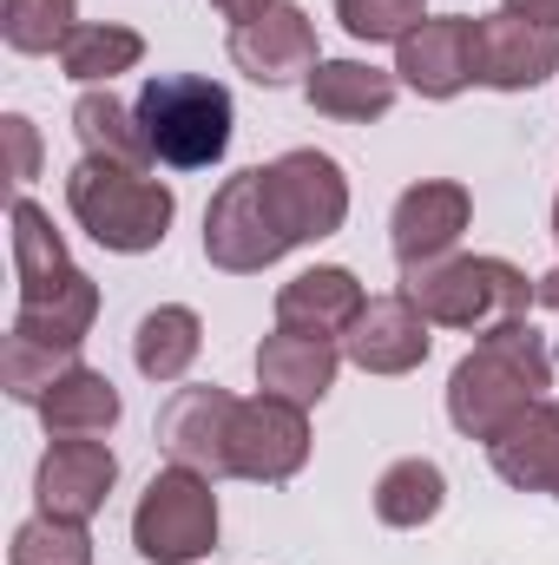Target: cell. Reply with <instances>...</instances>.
<instances>
[{"label":"cell","mask_w":559,"mask_h":565,"mask_svg":"<svg viewBox=\"0 0 559 565\" xmlns=\"http://www.w3.org/2000/svg\"><path fill=\"white\" fill-rule=\"evenodd\" d=\"M395 79L415 86L421 99H454L474 79V20L467 13H441V20H421L415 33L395 46Z\"/></svg>","instance_id":"2e32d148"},{"label":"cell","mask_w":559,"mask_h":565,"mask_svg":"<svg viewBox=\"0 0 559 565\" xmlns=\"http://www.w3.org/2000/svg\"><path fill=\"white\" fill-rule=\"evenodd\" d=\"M336 20H342L356 40H369V46H376V40H395V46H402L428 13H421V0H336Z\"/></svg>","instance_id":"f1b7e54d"},{"label":"cell","mask_w":559,"mask_h":565,"mask_svg":"<svg viewBox=\"0 0 559 565\" xmlns=\"http://www.w3.org/2000/svg\"><path fill=\"white\" fill-rule=\"evenodd\" d=\"M7 565H93V540H86V520H60V513H33L20 533H13V553Z\"/></svg>","instance_id":"4316f807"},{"label":"cell","mask_w":559,"mask_h":565,"mask_svg":"<svg viewBox=\"0 0 559 565\" xmlns=\"http://www.w3.org/2000/svg\"><path fill=\"white\" fill-rule=\"evenodd\" d=\"M553 237H559V204H553Z\"/></svg>","instance_id":"836d02e7"},{"label":"cell","mask_w":559,"mask_h":565,"mask_svg":"<svg viewBox=\"0 0 559 565\" xmlns=\"http://www.w3.org/2000/svg\"><path fill=\"white\" fill-rule=\"evenodd\" d=\"M211 7H218V13H224L231 26H244V20H257V13H264L271 0H211Z\"/></svg>","instance_id":"1f68e13d"},{"label":"cell","mask_w":559,"mask_h":565,"mask_svg":"<svg viewBox=\"0 0 559 565\" xmlns=\"http://www.w3.org/2000/svg\"><path fill=\"white\" fill-rule=\"evenodd\" d=\"M73 132L86 145V158H99V164H126V171H145L158 151L145 139L139 126V106H126V99H113V93H86L80 106H73Z\"/></svg>","instance_id":"603a6c76"},{"label":"cell","mask_w":559,"mask_h":565,"mask_svg":"<svg viewBox=\"0 0 559 565\" xmlns=\"http://www.w3.org/2000/svg\"><path fill=\"white\" fill-rule=\"evenodd\" d=\"M540 302L559 316V270H547V277H540Z\"/></svg>","instance_id":"d6a6232c"},{"label":"cell","mask_w":559,"mask_h":565,"mask_svg":"<svg viewBox=\"0 0 559 565\" xmlns=\"http://www.w3.org/2000/svg\"><path fill=\"white\" fill-rule=\"evenodd\" d=\"M139 60H145V40L133 33V26H113V20L73 26L66 46H60V66H66V79H80V86L119 79V73H133Z\"/></svg>","instance_id":"cb8c5ba5"},{"label":"cell","mask_w":559,"mask_h":565,"mask_svg":"<svg viewBox=\"0 0 559 565\" xmlns=\"http://www.w3.org/2000/svg\"><path fill=\"white\" fill-rule=\"evenodd\" d=\"M447 507V473L434 460H395L382 480H376V520L382 526H428L434 513Z\"/></svg>","instance_id":"d4e9b609"},{"label":"cell","mask_w":559,"mask_h":565,"mask_svg":"<svg viewBox=\"0 0 559 565\" xmlns=\"http://www.w3.org/2000/svg\"><path fill=\"white\" fill-rule=\"evenodd\" d=\"M507 13H527L540 26H559V0H507Z\"/></svg>","instance_id":"4dcf8cb0"},{"label":"cell","mask_w":559,"mask_h":565,"mask_svg":"<svg viewBox=\"0 0 559 565\" xmlns=\"http://www.w3.org/2000/svg\"><path fill=\"white\" fill-rule=\"evenodd\" d=\"M553 388V355L540 342L534 322H507L494 335H481L454 375H447V422L467 440H500L527 408H540Z\"/></svg>","instance_id":"6da1fadb"},{"label":"cell","mask_w":559,"mask_h":565,"mask_svg":"<svg viewBox=\"0 0 559 565\" xmlns=\"http://www.w3.org/2000/svg\"><path fill=\"white\" fill-rule=\"evenodd\" d=\"M467 217H474L467 184H454V178H421V184H409V191L395 198V217H389L395 264H402V270H415V264H441V257L461 244Z\"/></svg>","instance_id":"4fadbf2b"},{"label":"cell","mask_w":559,"mask_h":565,"mask_svg":"<svg viewBox=\"0 0 559 565\" xmlns=\"http://www.w3.org/2000/svg\"><path fill=\"white\" fill-rule=\"evenodd\" d=\"M0 132H7V158H13V184H27V178L40 171V132H33V119L7 113V119H0Z\"/></svg>","instance_id":"f546056e"},{"label":"cell","mask_w":559,"mask_h":565,"mask_svg":"<svg viewBox=\"0 0 559 565\" xmlns=\"http://www.w3.org/2000/svg\"><path fill=\"white\" fill-rule=\"evenodd\" d=\"M303 460H309V422L296 402H283V395L238 402V422H231V473L238 480L283 487L289 473H303Z\"/></svg>","instance_id":"8fae6325"},{"label":"cell","mask_w":559,"mask_h":565,"mask_svg":"<svg viewBox=\"0 0 559 565\" xmlns=\"http://www.w3.org/2000/svg\"><path fill=\"white\" fill-rule=\"evenodd\" d=\"M66 204L80 217V231L119 257H139V250H158L171 217H178V198L171 184L145 178V171H126V164H99V158H80L73 178H66Z\"/></svg>","instance_id":"277c9868"},{"label":"cell","mask_w":559,"mask_h":565,"mask_svg":"<svg viewBox=\"0 0 559 565\" xmlns=\"http://www.w3.org/2000/svg\"><path fill=\"white\" fill-rule=\"evenodd\" d=\"M336 362H342L336 335H303V329H283L277 322L257 342V382H264V395H283L296 408H309V402H323L336 388Z\"/></svg>","instance_id":"e0dca14e"},{"label":"cell","mask_w":559,"mask_h":565,"mask_svg":"<svg viewBox=\"0 0 559 565\" xmlns=\"http://www.w3.org/2000/svg\"><path fill=\"white\" fill-rule=\"evenodd\" d=\"M133 546L145 565H191L218 546V493L204 473L191 467H165L151 473L133 513Z\"/></svg>","instance_id":"8992f818"},{"label":"cell","mask_w":559,"mask_h":565,"mask_svg":"<svg viewBox=\"0 0 559 565\" xmlns=\"http://www.w3.org/2000/svg\"><path fill=\"white\" fill-rule=\"evenodd\" d=\"M264 198L277 211L283 237L289 244H316V237H336L342 217H349V178L329 151H283L264 164Z\"/></svg>","instance_id":"ba28073f"},{"label":"cell","mask_w":559,"mask_h":565,"mask_svg":"<svg viewBox=\"0 0 559 565\" xmlns=\"http://www.w3.org/2000/svg\"><path fill=\"white\" fill-rule=\"evenodd\" d=\"M402 296L441 329L494 335L507 322H527V309L540 302V282H527V270H514L507 257H441V264L402 270Z\"/></svg>","instance_id":"3957f363"},{"label":"cell","mask_w":559,"mask_h":565,"mask_svg":"<svg viewBox=\"0 0 559 565\" xmlns=\"http://www.w3.org/2000/svg\"><path fill=\"white\" fill-rule=\"evenodd\" d=\"M119 480V460L106 440L93 434H60L46 454H40V473H33V493H40V513H60V520H93L106 507Z\"/></svg>","instance_id":"9a60e30c"},{"label":"cell","mask_w":559,"mask_h":565,"mask_svg":"<svg viewBox=\"0 0 559 565\" xmlns=\"http://www.w3.org/2000/svg\"><path fill=\"white\" fill-rule=\"evenodd\" d=\"M231 422H238V402L224 388H178L158 408V447L171 467L224 480L231 473Z\"/></svg>","instance_id":"7c38bea8"},{"label":"cell","mask_w":559,"mask_h":565,"mask_svg":"<svg viewBox=\"0 0 559 565\" xmlns=\"http://www.w3.org/2000/svg\"><path fill=\"white\" fill-rule=\"evenodd\" d=\"M362 282L349 277L342 264H316L303 277H289L277 289V322L283 329H303V335H342L362 309Z\"/></svg>","instance_id":"d6986e66"},{"label":"cell","mask_w":559,"mask_h":565,"mask_svg":"<svg viewBox=\"0 0 559 565\" xmlns=\"http://www.w3.org/2000/svg\"><path fill=\"white\" fill-rule=\"evenodd\" d=\"M303 99L323 113V119H342V126H369L395 106V73L369 66V60H323L309 79H303Z\"/></svg>","instance_id":"ffe728a7"},{"label":"cell","mask_w":559,"mask_h":565,"mask_svg":"<svg viewBox=\"0 0 559 565\" xmlns=\"http://www.w3.org/2000/svg\"><path fill=\"white\" fill-rule=\"evenodd\" d=\"M559 73V26L527 13H481L474 20V79L494 93H534Z\"/></svg>","instance_id":"9c48e42d"},{"label":"cell","mask_w":559,"mask_h":565,"mask_svg":"<svg viewBox=\"0 0 559 565\" xmlns=\"http://www.w3.org/2000/svg\"><path fill=\"white\" fill-rule=\"evenodd\" d=\"M198 349H204V322L184 302L145 309L139 329H133V362H139L145 382H184V369L198 362Z\"/></svg>","instance_id":"44dd1931"},{"label":"cell","mask_w":559,"mask_h":565,"mask_svg":"<svg viewBox=\"0 0 559 565\" xmlns=\"http://www.w3.org/2000/svg\"><path fill=\"white\" fill-rule=\"evenodd\" d=\"M487 460L507 487L520 493H553L559 500V402L547 395L540 408H527L500 440H487Z\"/></svg>","instance_id":"ac0fdd59"},{"label":"cell","mask_w":559,"mask_h":565,"mask_svg":"<svg viewBox=\"0 0 559 565\" xmlns=\"http://www.w3.org/2000/svg\"><path fill=\"white\" fill-rule=\"evenodd\" d=\"M139 126L165 164L204 171L231 151V93L204 73H158L139 93Z\"/></svg>","instance_id":"5b68a950"},{"label":"cell","mask_w":559,"mask_h":565,"mask_svg":"<svg viewBox=\"0 0 559 565\" xmlns=\"http://www.w3.org/2000/svg\"><path fill=\"white\" fill-rule=\"evenodd\" d=\"M283 250H289V237H283L277 211L264 198V164L224 178L211 211H204V257L231 277H251V270H271Z\"/></svg>","instance_id":"52a82bcc"},{"label":"cell","mask_w":559,"mask_h":565,"mask_svg":"<svg viewBox=\"0 0 559 565\" xmlns=\"http://www.w3.org/2000/svg\"><path fill=\"white\" fill-rule=\"evenodd\" d=\"M73 7L80 0H0V33H7L13 53H53L80 26Z\"/></svg>","instance_id":"83f0119b"},{"label":"cell","mask_w":559,"mask_h":565,"mask_svg":"<svg viewBox=\"0 0 559 565\" xmlns=\"http://www.w3.org/2000/svg\"><path fill=\"white\" fill-rule=\"evenodd\" d=\"M119 415H126V402H119L113 375H99V369H86V362H73V369L40 395L46 434H106Z\"/></svg>","instance_id":"7402d4cb"},{"label":"cell","mask_w":559,"mask_h":565,"mask_svg":"<svg viewBox=\"0 0 559 565\" xmlns=\"http://www.w3.org/2000/svg\"><path fill=\"white\" fill-rule=\"evenodd\" d=\"M434 322L421 316L409 296H369L362 309H356V322L342 329V355L362 369V375H409L428 362V349H434V335H428Z\"/></svg>","instance_id":"5bb4252c"},{"label":"cell","mask_w":559,"mask_h":565,"mask_svg":"<svg viewBox=\"0 0 559 565\" xmlns=\"http://www.w3.org/2000/svg\"><path fill=\"white\" fill-rule=\"evenodd\" d=\"M231 66L257 86H296L323 66L316 53V20L296 0H271L257 20L231 26Z\"/></svg>","instance_id":"30bf717a"},{"label":"cell","mask_w":559,"mask_h":565,"mask_svg":"<svg viewBox=\"0 0 559 565\" xmlns=\"http://www.w3.org/2000/svg\"><path fill=\"white\" fill-rule=\"evenodd\" d=\"M80 362V349H53V342H33V335H7V349H0V382H7V395L13 402H33L40 408V395L66 375Z\"/></svg>","instance_id":"484cf974"},{"label":"cell","mask_w":559,"mask_h":565,"mask_svg":"<svg viewBox=\"0 0 559 565\" xmlns=\"http://www.w3.org/2000/svg\"><path fill=\"white\" fill-rule=\"evenodd\" d=\"M13 277H20V316H13L20 335L53 342V349L86 342V329L99 316V282L66 257L53 217L33 198L13 204Z\"/></svg>","instance_id":"7a4b0ae2"}]
</instances>
